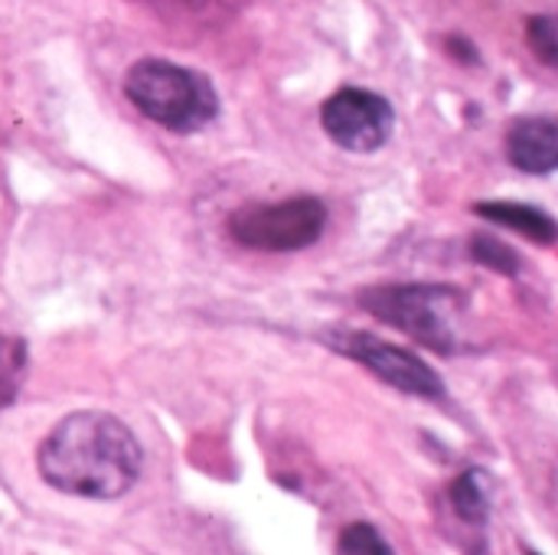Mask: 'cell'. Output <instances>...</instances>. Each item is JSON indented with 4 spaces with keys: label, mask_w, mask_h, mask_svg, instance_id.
I'll list each match as a JSON object with an SVG mask.
<instances>
[{
    "label": "cell",
    "mask_w": 558,
    "mask_h": 555,
    "mask_svg": "<svg viewBox=\"0 0 558 555\" xmlns=\"http://www.w3.org/2000/svg\"><path fill=\"white\" fill-rule=\"evenodd\" d=\"M327 206L317 196H291L284 203H252L229 216V236L258 252H301L324 236Z\"/></svg>",
    "instance_id": "277c9868"
},
{
    "label": "cell",
    "mask_w": 558,
    "mask_h": 555,
    "mask_svg": "<svg viewBox=\"0 0 558 555\" xmlns=\"http://www.w3.org/2000/svg\"><path fill=\"white\" fill-rule=\"evenodd\" d=\"M340 553H350V555H389V543L379 536V530H373L369 523H356V527H350L343 536H340Z\"/></svg>",
    "instance_id": "8fae6325"
},
{
    "label": "cell",
    "mask_w": 558,
    "mask_h": 555,
    "mask_svg": "<svg viewBox=\"0 0 558 555\" xmlns=\"http://www.w3.org/2000/svg\"><path fill=\"white\" fill-rule=\"evenodd\" d=\"M392 105L366 88H340L320 108L324 131L343 147L356 154L379 150L392 134Z\"/></svg>",
    "instance_id": "8992f818"
},
{
    "label": "cell",
    "mask_w": 558,
    "mask_h": 555,
    "mask_svg": "<svg viewBox=\"0 0 558 555\" xmlns=\"http://www.w3.org/2000/svg\"><path fill=\"white\" fill-rule=\"evenodd\" d=\"M451 504L461 520L484 523L490 514V481L481 471H468L451 484Z\"/></svg>",
    "instance_id": "9c48e42d"
},
{
    "label": "cell",
    "mask_w": 558,
    "mask_h": 555,
    "mask_svg": "<svg viewBox=\"0 0 558 555\" xmlns=\"http://www.w3.org/2000/svg\"><path fill=\"white\" fill-rule=\"evenodd\" d=\"M510 160L526 173H553L558 164V128L553 118H530L510 131Z\"/></svg>",
    "instance_id": "52a82bcc"
},
{
    "label": "cell",
    "mask_w": 558,
    "mask_h": 555,
    "mask_svg": "<svg viewBox=\"0 0 558 555\" xmlns=\"http://www.w3.org/2000/svg\"><path fill=\"white\" fill-rule=\"evenodd\" d=\"M124 92L141 114L177 134L206 128L219 111L213 85L199 72L167 59L134 62L128 69Z\"/></svg>",
    "instance_id": "7a4b0ae2"
},
{
    "label": "cell",
    "mask_w": 558,
    "mask_h": 555,
    "mask_svg": "<svg viewBox=\"0 0 558 555\" xmlns=\"http://www.w3.org/2000/svg\"><path fill=\"white\" fill-rule=\"evenodd\" d=\"M458 301L461 294L441 285H392V288H373L360 294L363 311H369L383 324L405 330L412 340L425 343L435 353L458 350V334L448 321Z\"/></svg>",
    "instance_id": "3957f363"
},
{
    "label": "cell",
    "mask_w": 558,
    "mask_h": 555,
    "mask_svg": "<svg viewBox=\"0 0 558 555\" xmlns=\"http://www.w3.org/2000/svg\"><path fill=\"white\" fill-rule=\"evenodd\" d=\"M23 373H26V347L16 337H0V409H7L20 386H23Z\"/></svg>",
    "instance_id": "30bf717a"
},
{
    "label": "cell",
    "mask_w": 558,
    "mask_h": 555,
    "mask_svg": "<svg viewBox=\"0 0 558 555\" xmlns=\"http://www.w3.org/2000/svg\"><path fill=\"white\" fill-rule=\"evenodd\" d=\"M530 46H533V52H536L546 65H556L558 36L553 16H536V20H530Z\"/></svg>",
    "instance_id": "7c38bea8"
},
{
    "label": "cell",
    "mask_w": 558,
    "mask_h": 555,
    "mask_svg": "<svg viewBox=\"0 0 558 555\" xmlns=\"http://www.w3.org/2000/svg\"><path fill=\"white\" fill-rule=\"evenodd\" d=\"M474 258H477L481 265H490V268L507 272V275L517 272V255H513L504 242H497V239H490V236H477V239H474Z\"/></svg>",
    "instance_id": "4fadbf2b"
},
{
    "label": "cell",
    "mask_w": 558,
    "mask_h": 555,
    "mask_svg": "<svg viewBox=\"0 0 558 555\" xmlns=\"http://www.w3.org/2000/svg\"><path fill=\"white\" fill-rule=\"evenodd\" d=\"M327 347H333L337 353L356 360L360 366H366L369 373H376L383 383H389L392 389H402L409 396H422V399H438L445 396V383L441 376L415 353L379 340L373 334H356V330H340L327 337Z\"/></svg>",
    "instance_id": "5b68a950"
},
{
    "label": "cell",
    "mask_w": 558,
    "mask_h": 555,
    "mask_svg": "<svg viewBox=\"0 0 558 555\" xmlns=\"http://www.w3.org/2000/svg\"><path fill=\"white\" fill-rule=\"evenodd\" d=\"M477 216L497 222V226H507L533 242H543V245H553L556 242V219L543 209H533V206H523V203H507V200H497V203H481L474 206Z\"/></svg>",
    "instance_id": "ba28073f"
},
{
    "label": "cell",
    "mask_w": 558,
    "mask_h": 555,
    "mask_svg": "<svg viewBox=\"0 0 558 555\" xmlns=\"http://www.w3.org/2000/svg\"><path fill=\"white\" fill-rule=\"evenodd\" d=\"M141 445L134 432L108 412L65 415L39 448V474L49 487L85 497L114 500L141 478Z\"/></svg>",
    "instance_id": "6da1fadb"
}]
</instances>
